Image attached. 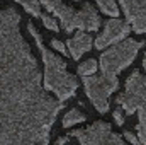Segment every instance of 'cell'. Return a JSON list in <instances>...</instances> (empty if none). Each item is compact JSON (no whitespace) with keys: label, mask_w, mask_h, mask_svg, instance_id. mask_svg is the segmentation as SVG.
<instances>
[{"label":"cell","mask_w":146,"mask_h":145,"mask_svg":"<svg viewBox=\"0 0 146 145\" xmlns=\"http://www.w3.org/2000/svg\"><path fill=\"white\" fill-rule=\"evenodd\" d=\"M19 22L14 7L0 10V144L46 145L65 104L46 94L37 60Z\"/></svg>","instance_id":"cell-1"},{"label":"cell","mask_w":146,"mask_h":145,"mask_svg":"<svg viewBox=\"0 0 146 145\" xmlns=\"http://www.w3.org/2000/svg\"><path fill=\"white\" fill-rule=\"evenodd\" d=\"M27 31L31 33V36L34 38L37 48L41 51L42 56V63H44V77H42V85L46 91H51L60 101H66L75 96L76 89H78V82L70 72H66V62L63 58H60L58 55L51 53L44 43L42 38L37 33L33 22H27Z\"/></svg>","instance_id":"cell-2"},{"label":"cell","mask_w":146,"mask_h":145,"mask_svg":"<svg viewBox=\"0 0 146 145\" xmlns=\"http://www.w3.org/2000/svg\"><path fill=\"white\" fill-rule=\"evenodd\" d=\"M145 46V41H136L133 38H124L115 43L110 50L100 55V72L107 77H117L126 67H129L138 56L139 50Z\"/></svg>","instance_id":"cell-3"},{"label":"cell","mask_w":146,"mask_h":145,"mask_svg":"<svg viewBox=\"0 0 146 145\" xmlns=\"http://www.w3.org/2000/svg\"><path fill=\"white\" fill-rule=\"evenodd\" d=\"M83 79V87L85 94L94 104V108L99 113H107L109 111V97L112 92L119 89V80L117 77H107L104 73L100 75H85Z\"/></svg>","instance_id":"cell-4"},{"label":"cell","mask_w":146,"mask_h":145,"mask_svg":"<svg viewBox=\"0 0 146 145\" xmlns=\"http://www.w3.org/2000/svg\"><path fill=\"white\" fill-rule=\"evenodd\" d=\"M70 137H75L82 145H90V144H117L122 145L124 140L112 132L109 123L104 121H95L88 128L83 130H73L70 132Z\"/></svg>","instance_id":"cell-5"},{"label":"cell","mask_w":146,"mask_h":145,"mask_svg":"<svg viewBox=\"0 0 146 145\" xmlns=\"http://www.w3.org/2000/svg\"><path fill=\"white\" fill-rule=\"evenodd\" d=\"M129 33H131V28H129L127 22H124V21H121L117 17H112L110 21L106 22L102 33L97 36V39H95V48L97 50H106L107 46L115 44V43L122 41L124 38H127Z\"/></svg>","instance_id":"cell-6"},{"label":"cell","mask_w":146,"mask_h":145,"mask_svg":"<svg viewBox=\"0 0 146 145\" xmlns=\"http://www.w3.org/2000/svg\"><path fill=\"white\" fill-rule=\"evenodd\" d=\"M119 3L134 33H146V0H119Z\"/></svg>","instance_id":"cell-7"},{"label":"cell","mask_w":146,"mask_h":145,"mask_svg":"<svg viewBox=\"0 0 146 145\" xmlns=\"http://www.w3.org/2000/svg\"><path fill=\"white\" fill-rule=\"evenodd\" d=\"M41 5L46 7V10H49L56 17H60L61 28L66 33H72L73 29H76V10H73L72 7L65 5L61 0H41Z\"/></svg>","instance_id":"cell-8"},{"label":"cell","mask_w":146,"mask_h":145,"mask_svg":"<svg viewBox=\"0 0 146 145\" xmlns=\"http://www.w3.org/2000/svg\"><path fill=\"white\" fill-rule=\"evenodd\" d=\"M100 28V15L92 3H85L76 10V29L80 31H97Z\"/></svg>","instance_id":"cell-9"},{"label":"cell","mask_w":146,"mask_h":145,"mask_svg":"<svg viewBox=\"0 0 146 145\" xmlns=\"http://www.w3.org/2000/svg\"><path fill=\"white\" fill-rule=\"evenodd\" d=\"M92 44H94V41H92V36H88V31H78L66 43L70 56H72L73 60H80V56L85 51H88L92 48Z\"/></svg>","instance_id":"cell-10"},{"label":"cell","mask_w":146,"mask_h":145,"mask_svg":"<svg viewBox=\"0 0 146 145\" xmlns=\"http://www.w3.org/2000/svg\"><path fill=\"white\" fill-rule=\"evenodd\" d=\"M85 118H87V116H85L82 111H78V109L73 108L65 114V118H63V126H65V128H70V126L76 125V123H83Z\"/></svg>","instance_id":"cell-11"},{"label":"cell","mask_w":146,"mask_h":145,"mask_svg":"<svg viewBox=\"0 0 146 145\" xmlns=\"http://www.w3.org/2000/svg\"><path fill=\"white\" fill-rule=\"evenodd\" d=\"M17 3H21L27 14H31L33 17H41L42 12H41V2L37 0H15Z\"/></svg>","instance_id":"cell-12"},{"label":"cell","mask_w":146,"mask_h":145,"mask_svg":"<svg viewBox=\"0 0 146 145\" xmlns=\"http://www.w3.org/2000/svg\"><path fill=\"white\" fill-rule=\"evenodd\" d=\"M95 2H97L99 9H100L104 14H107L110 17H117V15H119V9H117V5H115V0H95Z\"/></svg>","instance_id":"cell-13"},{"label":"cell","mask_w":146,"mask_h":145,"mask_svg":"<svg viewBox=\"0 0 146 145\" xmlns=\"http://www.w3.org/2000/svg\"><path fill=\"white\" fill-rule=\"evenodd\" d=\"M97 67H99V62L94 60V58H90V60L80 63V67H78V75H82V77H85V75H94V73L97 72Z\"/></svg>","instance_id":"cell-14"},{"label":"cell","mask_w":146,"mask_h":145,"mask_svg":"<svg viewBox=\"0 0 146 145\" xmlns=\"http://www.w3.org/2000/svg\"><path fill=\"white\" fill-rule=\"evenodd\" d=\"M41 19H42V24H44V28H48V29H51V31H60V26L56 24V21L51 17V15H41Z\"/></svg>","instance_id":"cell-15"},{"label":"cell","mask_w":146,"mask_h":145,"mask_svg":"<svg viewBox=\"0 0 146 145\" xmlns=\"http://www.w3.org/2000/svg\"><path fill=\"white\" fill-rule=\"evenodd\" d=\"M51 46H53L54 50H58V51H60L61 55H65V56H68V55H70V51H68V46H65V44H63L60 39H53V41H51Z\"/></svg>","instance_id":"cell-16"},{"label":"cell","mask_w":146,"mask_h":145,"mask_svg":"<svg viewBox=\"0 0 146 145\" xmlns=\"http://www.w3.org/2000/svg\"><path fill=\"white\" fill-rule=\"evenodd\" d=\"M112 118H114V121L117 125H124V116H122V111L121 109H115L114 114H112Z\"/></svg>","instance_id":"cell-17"},{"label":"cell","mask_w":146,"mask_h":145,"mask_svg":"<svg viewBox=\"0 0 146 145\" xmlns=\"http://www.w3.org/2000/svg\"><path fill=\"white\" fill-rule=\"evenodd\" d=\"M124 138H126L127 142H131V144H141V142H139V138H138L136 135L129 133V132H124Z\"/></svg>","instance_id":"cell-18"},{"label":"cell","mask_w":146,"mask_h":145,"mask_svg":"<svg viewBox=\"0 0 146 145\" xmlns=\"http://www.w3.org/2000/svg\"><path fill=\"white\" fill-rule=\"evenodd\" d=\"M70 138H72L70 135H68V137H61V138H58V140H56L54 144H56V145H63V144H68V142H70Z\"/></svg>","instance_id":"cell-19"},{"label":"cell","mask_w":146,"mask_h":145,"mask_svg":"<svg viewBox=\"0 0 146 145\" xmlns=\"http://www.w3.org/2000/svg\"><path fill=\"white\" fill-rule=\"evenodd\" d=\"M143 67H145V70H146V53H145V56H143Z\"/></svg>","instance_id":"cell-20"},{"label":"cell","mask_w":146,"mask_h":145,"mask_svg":"<svg viewBox=\"0 0 146 145\" xmlns=\"http://www.w3.org/2000/svg\"><path fill=\"white\" fill-rule=\"evenodd\" d=\"M73 2H78V0H73Z\"/></svg>","instance_id":"cell-21"}]
</instances>
